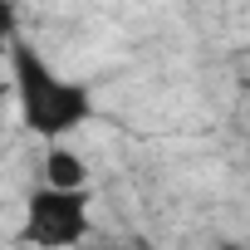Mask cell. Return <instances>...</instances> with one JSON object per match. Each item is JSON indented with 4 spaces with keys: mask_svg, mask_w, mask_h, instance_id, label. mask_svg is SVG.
<instances>
[{
    "mask_svg": "<svg viewBox=\"0 0 250 250\" xmlns=\"http://www.w3.org/2000/svg\"><path fill=\"white\" fill-rule=\"evenodd\" d=\"M5 59H10V79H15V103H20L25 133H35L44 143H59V138L79 133L83 123L93 118V93L83 83L64 79L20 30L10 35Z\"/></svg>",
    "mask_w": 250,
    "mask_h": 250,
    "instance_id": "cell-1",
    "label": "cell"
},
{
    "mask_svg": "<svg viewBox=\"0 0 250 250\" xmlns=\"http://www.w3.org/2000/svg\"><path fill=\"white\" fill-rule=\"evenodd\" d=\"M83 235H88V191L44 182L25 206V240H35V245H79Z\"/></svg>",
    "mask_w": 250,
    "mask_h": 250,
    "instance_id": "cell-2",
    "label": "cell"
},
{
    "mask_svg": "<svg viewBox=\"0 0 250 250\" xmlns=\"http://www.w3.org/2000/svg\"><path fill=\"white\" fill-rule=\"evenodd\" d=\"M44 182L49 187H88V167H83L79 152L49 143V152H44Z\"/></svg>",
    "mask_w": 250,
    "mask_h": 250,
    "instance_id": "cell-3",
    "label": "cell"
},
{
    "mask_svg": "<svg viewBox=\"0 0 250 250\" xmlns=\"http://www.w3.org/2000/svg\"><path fill=\"white\" fill-rule=\"evenodd\" d=\"M15 30H20V25H15V5H10V0H0V54H5V44H10Z\"/></svg>",
    "mask_w": 250,
    "mask_h": 250,
    "instance_id": "cell-4",
    "label": "cell"
}]
</instances>
